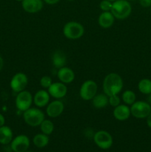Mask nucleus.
<instances>
[{
  "label": "nucleus",
  "instance_id": "f257e3e1",
  "mask_svg": "<svg viewBox=\"0 0 151 152\" xmlns=\"http://www.w3.org/2000/svg\"><path fill=\"white\" fill-rule=\"evenodd\" d=\"M124 83L119 74L110 73L105 76L102 83L103 92L108 96L118 94L122 91Z\"/></svg>",
  "mask_w": 151,
  "mask_h": 152
},
{
  "label": "nucleus",
  "instance_id": "f03ea898",
  "mask_svg": "<svg viewBox=\"0 0 151 152\" xmlns=\"http://www.w3.org/2000/svg\"><path fill=\"white\" fill-rule=\"evenodd\" d=\"M111 13L115 19H125L132 13V6L127 0H116L113 2Z\"/></svg>",
  "mask_w": 151,
  "mask_h": 152
},
{
  "label": "nucleus",
  "instance_id": "7ed1b4c3",
  "mask_svg": "<svg viewBox=\"0 0 151 152\" xmlns=\"http://www.w3.org/2000/svg\"><path fill=\"white\" fill-rule=\"evenodd\" d=\"M63 34L66 38L71 40L80 39L84 34V28L81 23L76 21L68 22L64 25Z\"/></svg>",
  "mask_w": 151,
  "mask_h": 152
},
{
  "label": "nucleus",
  "instance_id": "20e7f679",
  "mask_svg": "<svg viewBox=\"0 0 151 152\" xmlns=\"http://www.w3.org/2000/svg\"><path fill=\"white\" fill-rule=\"evenodd\" d=\"M44 113L39 108H30L23 112L25 123L32 127L39 126L44 120Z\"/></svg>",
  "mask_w": 151,
  "mask_h": 152
},
{
  "label": "nucleus",
  "instance_id": "39448f33",
  "mask_svg": "<svg viewBox=\"0 0 151 152\" xmlns=\"http://www.w3.org/2000/svg\"><path fill=\"white\" fill-rule=\"evenodd\" d=\"M98 91V86L94 80H87L81 84L79 89L80 97L84 101L91 100Z\"/></svg>",
  "mask_w": 151,
  "mask_h": 152
},
{
  "label": "nucleus",
  "instance_id": "423d86ee",
  "mask_svg": "<svg viewBox=\"0 0 151 152\" xmlns=\"http://www.w3.org/2000/svg\"><path fill=\"white\" fill-rule=\"evenodd\" d=\"M131 115L137 119H144L151 112V105L144 101H136L130 107Z\"/></svg>",
  "mask_w": 151,
  "mask_h": 152
},
{
  "label": "nucleus",
  "instance_id": "0eeeda50",
  "mask_svg": "<svg viewBox=\"0 0 151 152\" xmlns=\"http://www.w3.org/2000/svg\"><path fill=\"white\" fill-rule=\"evenodd\" d=\"M33 102V96L30 91L24 90L19 93H17L15 99V105L19 111L24 112L30 108Z\"/></svg>",
  "mask_w": 151,
  "mask_h": 152
},
{
  "label": "nucleus",
  "instance_id": "6e6552de",
  "mask_svg": "<svg viewBox=\"0 0 151 152\" xmlns=\"http://www.w3.org/2000/svg\"><path fill=\"white\" fill-rule=\"evenodd\" d=\"M93 140L96 145L102 149H109L113 145V140L109 132L101 130L96 132L93 135Z\"/></svg>",
  "mask_w": 151,
  "mask_h": 152
},
{
  "label": "nucleus",
  "instance_id": "1a4fd4ad",
  "mask_svg": "<svg viewBox=\"0 0 151 152\" xmlns=\"http://www.w3.org/2000/svg\"><path fill=\"white\" fill-rule=\"evenodd\" d=\"M28 84V76L22 72L16 73L12 77L10 83V86L12 90L16 93H19L25 90Z\"/></svg>",
  "mask_w": 151,
  "mask_h": 152
},
{
  "label": "nucleus",
  "instance_id": "9d476101",
  "mask_svg": "<svg viewBox=\"0 0 151 152\" xmlns=\"http://www.w3.org/2000/svg\"><path fill=\"white\" fill-rule=\"evenodd\" d=\"M30 141L29 137L25 134H19L10 142V148L14 152H25L30 147Z\"/></svg>",
  "mask_w": 151,
  "mask_h": 152
},
{
  "label": "nucleus",
  "instance_id": "9b49d317",
  "mask_svg": "<svg viewBox=\"0 0 151 152\" xmlns=\"http://www.w3.org/2000/svg\"><path fill=\"white\" fill-rule=\"evenodd\" d=\"M47 91L50 96L56 99H59L66 96L68 93V88L65 83L62 82H56L52 83L51 86L47 88Z\"/></svg>",
  "mask_w": 151,
  "mask_h": 152
},
{
  "label": "nucleus",
  "instance_id": "f8f14e48",
  "mask_svg": "<svg viewBox=\"0 0 151 152\" xmlns=\"http://www.w3.org/2000/svg\"><path fill=\"white\" fill-rule=\"evenodd\" d=\"M64 109H65V105L62 101L56 99L52 101L47 105L46 114L50 118H56L59 117L63 113Z\"/></svg>",
  "mask_w": 151,
  "mask_h": 152
},
{
  "label": "nucleus",
  "instance_id": "ddd939ff",
  "mask_svg": "<svg viewBox=\"0 0 151 152\" xmlns=\"http://www.w3.org/2000/svg\"><path fill=\"white\" fill-rule=\"evenodd\" d=\"M22 7L28 13H36L41 11L44 6L43 0H22Z\"/></svg>",
  "mask_w": 151,
  "mask_h": 152
},
{
  "label": "nucleus",
  "instance_id": "4468645a",
  "mask_svg": "<svg viewBox=\"0 0 151 152\" xmlns=\"http://www.w3.org/2000/svg\"><path fill=\"white\" fill-rule=\"evenodd\" d=\"M113 115L114 118L118 121H125L128 120L131 115L130 107L125 104H120L114 108Z\"/></svg>",
  "mask_w": 151,
  "mask_h": 152
},
{
  "label": "nucleus",
  "instance_id": "2eb2a0df",
  "mask_svg": "<svg viewBox=\"0 0 151 152\" xmlns=\"http://www.w3.org/2000/svg\"><path fill=\"white\" fill-rule=\"evenodd\" d=\"M75 73L70 68L64 66L58 69L57 77L59 81L66 84H70L75 80Z\"/></svg>",
  "mask_w": 151,
  "mask_h": 152
},
{
  "label": "nucleus",
  "instance_id": "dca6fc26",
  "mask_svg": "<svg viewBox=\"0 0 151 152\" xmlns=\"http://www.w3.org/2000/svg\"><path fill=\"white\" fill-rule=\"evenodd\" d=\"M50 96L45 89L38 91L33 96V103L37 108H44L48 105Z\"/></svg>",
  "mask_w": 151,
  "mask_h": 152
},
{
  "label": "nucleus",
  "instance_id": "f3484780",
  "mask_svg": "<svg viewBox=\"0 0 151 152\" xmlns=\"http://www.w3.org/2000/svg\"><path fill=\"white\" fill-rule=\"evenodd\" d=\"M115 22V17L110 11H103L98 18V23L102 28H110Z\"/></svg>",
  "mask_w": 151,
  "mask_h": 152
},
{
  "label": "nucleus",
  "instance_id": "a211bd4d",
  "mask_svg": "<svg viewBox=\"0 0 151 152\" xmlns=\"http://www.w3.org/2000/svg\"><path fill=\"white\" fill-rule=\"evenodd\" d=\"M52 62L53 66L57 69L65 66L67 63V56L61 50H56L52 55Z\"/></svg>",
  "mask_w": 151,
  "mask_h": 152
},
{
  "label": "nucleus",
  "instance_id": "6ab92c4d",
  "mask_svg": "<svg viewBox=\"0 0 151 152\" xmlns=\"http://www.w3.org/2000/svg\"><path fill=\"white\" fill-rule=\"evenodd\" d=\"M13 137V131L9 126H3L0 127V143L2 145L10 143Z\"/></svg>",
  "mask_w": 151,
  "mask_h": 152
},
{
  "label": "nucleus",
  "instance_id": "aec40b11",
  "mask_svg": "<svg viewBox=\"0 0 151 152\" xmlns=\"http://www.w3.org/2000/svg\"><path fill=\"white\" fill-rule=\"evenodd\" d=\"M93 107L96 108H103L109 105L108 96L104 94H96V96L91 99Z\"/></svg>",
  "mask_w": 151,
  "mask_h": 152
},
{
  "label": "nucleus",
  "instance_id": "412c9836",
  "mask_svg": "<svg viewBox=\"0 0 151 152\" xmlns=\"http://www.w3.org/2000/svg\"><path fill=\"white\" fill-rule=\"evenodd\" d=\"M49 137L48 135H46L44 134H37L34 136L33 139V144L37 147V148H44L47 146L49 143Z\"/></svg>",
  "mask_w": 151,
  "mask_h": 152
},
{
  "label": "nucleus",
  "instance_id": "4be33fe9",
  "mask_svg": "<svg viewBox=\"0 0 151 152\" xmlns=\"http://www.w3.org/2000/svg\"><path fill=\"white\" fill-rule=\"evenodd\" d=\"M138 89L144 94H151V80L149 79H142L138 83Z\"/></svg>",
  "mask_w": 151,
  "mask_h": 152
},
{
  "label": "nucleus",
  "instance_id": "5701e85b",
  "mask_svg": "<svg viewBox=\"0 0 151 152\" xmlns=\"http://www.w3.org/2000/svg\"><path fill=\"white\" fill-rule=\"evenodd\" d=\"M121 99L124 103L127 105H131L136 102V95L133 91L126 90L124 91L121 95Z\"/></svg>",
  "mask_w": 151,
  "mask_h": 152
},
{
  "label": "nucleus",
  "instance_id": "b1692460",
  "mask_svg": "<svg viewBox=\"0 0 151 152\" xmlns=\"http://www.w3.org/2000/svg\"><path fill=\"white\" fill-rule=\"evenodd\" d=\"M39 126L41 132L46 135H50L54 131V124L50 120L44 119Z\"/></svg>",
  "mask_w": 151,
  "mask_h": 152
},
{
  "label": "nucleus",
  "instance_id": "393cba45",
  "mask_svg": "<svg viewBox=\"0 0 151 152\" xmlns=\"http://www.w3.org/2000/svg\"><path fill=\"white\" fill-rule=\"evenodd\" d=\"M53 83L52 81V78L49 76H43L41 79H40L39 84L41 87L44 89H47L51 86V84Z\"/></svg>",
  "mask_w": 151,
  "mask_h": 152
},
{
  "label": "nucleus",
  "instance_id": "a878e982",
  "mask_svg": "<svg viewBox=\"0 0 151 152\" xmlns=\"http://www.w3.org/2000/svg\"><path fill=\"white\" fill-rule=\"evenodd\" d=\"M113 2L109 0H102L99 4V7L102 11H110Z\"/></svg>",
  "mask_w": 151,
  "mask_h": 152
},
{
  "label": "nucleus",
  "instance_id": "bb28decb",
  "mask_svg": "<svg viewBox=\"0 0 151 152\" xmlns=\"http://www.w3.org/2000/svg\"><path fill=\"white\" fill-rule=\"evenodd\" d=\"M108 101H109V105L114 107V108L121 104V99L118 96V94L112 95L110 96H108Z\"/></svg>",
  "mask_w": 151,
  "mask_h": 152
},
{
  "label": "nucleus",
  "instance_id": "cd10ccee",
  "mask_svg": "<svg viewBox=\"0 0 151 152\" xmlns=\"http://www.w3.org/2000/svg\"><path fill=\"white\" fill-rule=\"evenodd\" d=\"M139 4L143 7H151V0H139Z\"/></svg>",
  "mask_w": 151,
  "mask_h": 152
},
{
  "label": "nucleus",
  "instance_id": "c85d7f7f",
  "mask_svg": "<svg viewBox=\"0 0 151 152\" xmlns=\"http://www.w3.org/2000/svg\"><path fill=\"white\" fill-rule=\"evenodd\" d=\"M59 1H60V0H43L44 2L49 4V5H53V4H57Z\"/></svg>",
  "mask_w": 151,
  "mask_h": 152
},
{
  "label": "nucleus",
  "instance_id": "c756f323",
  "mask_svg": "<svg viewBox=\"0 0 151 152\" xmlns=\"http://www.w3.org/2000/svg\"><path fill=\"white\" fill-rule=\"evenodd\" d=\"M4 123H5V119L2 114H0V127L4 126Z\"/></svg>",
  "mask_w": 151,
  "mask_h": 152
},
{
  "label": "nucleus",
  "instance_id": "7c9ffc66",
  "mask_svg": "<svg viewBox=\"0 0 151 152\" xmlns=\"http://www.w3.org/2000/svg\"><path fill=\"white\" fill-rule=\"evenodd\" d=\"M147 125L150 129H151V112L150 113L148 117H147Z\"/></svg>",
  "mask_w": 151,
  "mask_h": 152
},
{
  "label": "nucleus",
  "instance_id": "2f4dec72",
  "mask_svg": "<svg viewBox=\"0 0 151 152\" xmlns=\"http://www.w3.org/2000/svg\"><path fill=\"white\" fill-rule=\"evenodd\" d=\"M3 66H4V60H3L2 57L0 56V71L2 70Z\"/></svg>",
  "mask_w": 151,
  "mask_h": 152
},
{
  "label": "nucleus",
  "instance_id": "473e14b6",
  "mask_svg": "<svg viewBox=\"0 0 151 152\" xmlns=\"http://www.w3.org/2000/svg\"><path fill=\"white\" fill-rule=\"evenodd\" d=\"M148 103L151 105V94H150L148 96Z\"/></svg>",
  "mask_w": 151,
  "mask_h": 152
},
{
  "label": "nucleus",
  "instance_id": "72a5a7b5",
  "mask_svg": "<svg viewBox=\"0 0 151 152\" xmlns=\"http://www.w3.org/2000/svg\"><path fill=\"white\" fill-rule=\"evenodd\" d=\"M109 1H112V2H113V1H116V0H109Z\"/></svg>",
  "mask_w": 151,
  "mask_h": 152
},
{
  "label": "nucleus",
  "instance_id": "f704fd0d",
  "mask_svg": "<svg viewBox=\"0 0 151 152\" xmlns=\"http://www.w3.org/2000/svg\"><path fill=\"white\" fill-rule=\"evenodd\" d=\"M67 1H75V0H67Z\"/></svg>",
  "mask_w": 151,
  "mask_h": 152
},
{
  "label": "nucleus",
  "instance_id": "c9c22d12",
  "mask_svg": "<svg viewBox=\"0 0 151 152\" xmlns=\"http://www.w3.org/2000/svg\"><path fill=\"white\" fill-rule=\"evenodd\" d=\"M16 1H22V0H16Z\"/></svg>",
  "mask_w": 151,
  "mask_h": 152
},
{
  "label": "nucleus",
  "instance_id": "e433bc0d",
  "mask_svg": "<svg viewBox=\"0 0 151 152\" xmlns=\"http://www.w3.org/2000/svg\"><path fill=\"white\" fill-rule=\"evenodd\" d=\"M127 1H135V0H127Z\"/></svg>",
  "mask_w": 151,
  "mask_h": 152
},
{
  "label": "nucleus",
  "instance_id": "4c0bfd02",
  "mask_svg": "<svg viewBox=\"0 0 151 152\" xmlns=\"http://www.w3.org/2000/svg\"><path fill=\"white\" fill-rule=\"evenodd\" d=\"M25 152H32V151H25Z\"/></svg>",
  "mask_w": 151,
  "mask_h": 152
},
{
  "label": "nucleus",
  "instance_id": "58836bf2",
  "mask_svg": "<svg viewBox=\"0 0 151 152\" xmlns=\"http://www.w3.org/2000/svg\"><path fill=\"white\" fill-rule=\"evenodd\" d=\"M150 13H151V7H150Z\"/></svg>",
  "mask_w": 151,
  "mask_h": 152
}]
</instances>
